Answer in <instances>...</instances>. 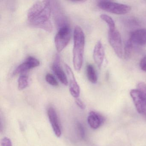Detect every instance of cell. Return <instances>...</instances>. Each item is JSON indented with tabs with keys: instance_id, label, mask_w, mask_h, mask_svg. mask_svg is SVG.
<instances>
[{
	"instance_id": "7a4b0ae2",
	"label": "cell",
	"mask_w": 146,
	"mask_h": 146,
	"mask_svg": "<svg viewBox=\"0 0 146 146\" xmlns=\"http://www.w3.org/2000/svg\"><path fill=\"white\" fill-rule=\"evenodd\" d=\"M73 64L74 69L79 72L82 68L84 59L85 35L81 27H75L73 33Z\"/></svg>"
},
{
	"instance_id": "e0dca14e",
	"label": "cell",
	"mask_w": 146,
	"mask_h": 146,
	"mask_svg": "<svg viewBox=\"0 0 146 146\" xmlns=\"http://www.w3.org/2000/svg\"><path fill=\"white\" fill-rule=\"evenodd\" d=\"M100 18L102 20L105 21L108 25L109 31H113L116 29L115 23L111 17L108 15L102 14L101 15Z\"/></svg>"
},
{
	"instance_id": "5b68a950",
	"label": "cell",
	"mask_w": 146,
	"mask_h": 146,
	"mask_svg": "<svg viewBox=\"0 0 146 146\" xmlns=\"http://www.w3.org/2000/svg\"><path fill=\"white\" fill-rule=\"evenodd\" d=\"M130 94L137 112L146 117V96L138 89L132 90Z\"/></svg>"
},
{
	"instance_id": "4fadbf2b",
	"label": "cell",
	"mask_w": 146,
	"mask_h": 146,
	"mask_svg": "<svg viewBox=\"0 0 146 146\" xmlns=\"http://www.w3.org/2000/svg\"><path fill=\"white\" fill-rule=\"evenodd\" d=\"M130 40L134 45H142L146 44V29L137 30L131 32Z\"/></svg>"
},
{
	"instance_id": "5bb4252c",
	"label": "cell",
	"mask_w": 146,
	"mask_h": 146,
	"mask_svg": "<svg viewBox=\"0 0 146 146\" xmlns=\"http://www.w3.org/2000/svg\"><path fill=\"white\" fill-rule=\"evenodd\" d=\"M104 121L102 116L94 111H91L89 114L88 122L90 126L92 129H98Z\"/></svg>"
},
{
	"instance_id": "ffe728a7",
	"label": "cell",
	"mask_w": 146,
	"mask_h": 146,
	"mask_svg": "<svg viewBox=\"0 0 146 146\" xmlns=\"http://www.w3.org/2000/svg\"><path fill=\"white\" fill-rule=\"evenodd\" d=\"M77 127L78 131L79 133V135L81 137V138H84L85 137V131L83 125L80 123H78L77 124Z\"/></svg>"
},
{
	"instance_id": "8992f818",
	"label": "cell",
	"mask_w": 146,
	"mask_h": 146,
	"mask_svg": "<svg viewBox=\"0 0 146 146\" xmlns=\"http://www.w3.org/2000/svg\"><path fill=\"white\" fill-rule=\"evenodd\" d=\"M108 41L117 56L121 58L123 55L122 39L118 31L115 29L113 31H108Z\"/></svg>"
},
{
	"instance_id": "52a82bcc",
	"label": "cell",
	"mask_w": 146,
	"mask_h": 146,
	"mask_svg": "<svg viewBox=\"0 0 146 146\" xmlns=\"http://www.w3.org/2000/svg\"><path fill=\"white\" fill-rule=\"evenodd\" d=\"M40 65V62L38 60L32 56H29L27 58L26 60L19 65L13 71V75L16 76L18 74L28 73V71L31 69L37 67Z\"/></svg>"
},
{
	"instance_id": "ba28073f",
	"label": "cell",
	"mask_w": 146,
	"mask_h": 146,
	"mask_svg": "<svg viewBox=\"0 0 146 146\" xmlns=\"http://www.w3.org/2000/svg\"><path fill=\"white\" fill-rule=\"evenodd\" d=\"M65 67L67 74V78L69 80L70 93L74 98L76 99L78 98L80 94V89L79 85L76 82L71 68L66 64H65Z\"/></svg>"
},
{
	"instance_id": "8fae6325",
	"label": "cell",
	"mask_w": 146,
	"mask_h": 146,
	"mask_svg": "<svg viewBox=\"0 0 146 146\" xmlns=\"http://www.w3.org/2000/svg\"><path fill=\"white\" fill-rule=\"evenodd\" d=\"M48 115L54 134L56 136L60 137L61 135V128L59 123L57 113L53 108L52 107L49 108L48 110Z\"/></svg>"
},
{
	"instance_id": "d6986e66",
	"label": "cell",
	"mask_w": 146,
	"mask_h": 146,
	"mask_svg": "<svg viewBox=\"0 0 146 146\" xmlns=\"http://www.w3.org/2000/svg\"><path fill=\"white\" fill-rule=\"evenodd\" d=\"M46 80L50 85L53 86H58V81L54 76L50 73H48L46 76Z\"/></svg>"
},
{
	"instance_id": "7c38bea8",
	"label": "cell",
	"mask_w": 146,
	"mask_h": 146,
	"mask_svg": "<svg viewBox=\"0 0 146 146\" xmlns=\"http://www.w3.org/2000/svg\"><path fill=\"white\" fill-rule=\"evenodd\" d=\"M105 51L101 41H98L94 47L93 57L95 62L99 68H100L104 61Z\"/></svg>"
},
{
	"instance_id": "603a6c76",
	"label": "cell",
	"mask_w": 146,
	"mask_h": 146,
	"mask_svg": "<svg viewBox=\"0 0 146 146\" xmlns=\"http://www.w3.org/2000/svg\"><path fill=\"white\" fill-rule=\"evenodd\" d=\"M140 66L141 70L146 72V55L140 61Z\"/></svg>"
},
{
	"instance_id": "9a60e30c",
	"label": "cell",
	"mask_w": 146,
	"mask_h": 146,
	"mask_svg": "<svg viewBox=\"0 0 146 146\" xmlns=\"http://www.w3.org/2000/svg\"><path fill=\"white\" fill-rule=\"evenodd\" d=\"M87 77L90 82L93 84L97 82V76L94 66L90 64L87 65L86 67Z\"/></svg>"
},
{
	"instance_id": "2e32d148",
	"label": "cell",
	"mask_w": 146,
	"mask_h": 146,
	"mask_svg": "<svg viewBox=\"0 0 146 146\" xmlns=\"http://www.w3.org/2000/svg\"><path fill=\"white\" fill-rule=\"evenodd\" d=\"M28 73L21 74L19 76L18 81V88L19 90H23L26 88L29 84V78Z\"/></svg>"
},
{
	"instance_id": "cb8c5ba5",
	"label": "cell",
	"mask_w": 146,
	"mask_h": 146,
	"mask_svg": "<svg viewBox=\"0 0 146 146\" xmlns=\"http://www.w3.org/2000/svg\"><path fill=\"white\" fill-rule=\"evenodd\" d=\"M76 104L77 105L78 107L80 108L81 109H84L85 108V106L82 101L78 98H76L75 100Z\"/></svg>"
},
{
	"instance_id": "44dd1931",
	"label": "cell",
	"mask_w": 146,
	"mask_h": 146,
	"mask_svg": "<svg viewBox=\"0 0 146 146\" xmlns=\"http://www.w3.org/2000/svg\"><path fill=\"white\" fill-rule=\"evenodd\" d=\"M138 90H140L146 97V85L143 82H140L138 83L137 86Z\"/></svg>"
},
{
	"instance_id": "ac0fdd59",
	"label": "cell",
	"mask_w": 146,
	"mask_h": 146,
	"mask_svg": "<svg viewBox=\"0 0 146 146\" xmlns=\"http://www.w3.org/2000/svg\"><path fill=\"white\" fill-rule=\"evenodd\" d=\"M134 44L129 39L126 42L124 48V57L126 59H129L131 56Z\"/></svg>"
},
{
	"instance_id": "6da1fadb",
	"label": "cell",
	"mask_w": 146,
	"mask_h": 146,
	"mask_svg": "<svg viewBox=\"0 0 146 146\" xmlns=\"http://www.w3.org/2000/svg\"><path fill=\"white\" fill-rule=\"evenodd\" d=\"M52 12L51 1H36L30 8L27 13L30 24L33 27L42 29L47 32H52L53 26L50 20Z\"/></svg>"
},
{
	"instance_id": "7402d4cb",
	"label": "cell",
	"mask_w": 146,
	"mask_h": 146,
	"mask_svg": "<svg viewBox=\"0 0 146 146\" xmlns=\"http://www.w3.org/2000/svg\"><path fill=\"white\" fill-rule=\"evenodd\" d=\"M1 146H12L11 141L7 137H4L1 140Z\"/></svg>"
},
{
	"instance_id": "30bf717a",
	"label": "cell",
	"mask_w": 146,
	"mask_h": 146,
	"mask_svg": "<svg viewBox=\"0 0 146 146\" xmlns=\"http://www.w3.org/2000/svg\"><path fill=\"white\" fill-rule=\"evenodd\" d=\"M52 70L59 81L63 84L66 86L68 85V78L60 66V57L59 55H57L55 57L52 65Z\"/></svg>"
},
{
	"instance_id": "9c48e42d",
	"label": "cell",
	"mask_w": 146,
	"mask_h": 146,
	"mask_svg": "<svg viewBox=\"0 0 146 146\" xmlns=\"http://www.w3.org/2000/svg\"><path fill=\"white\" fill-rule=\"evenodd\" d=\"M52 11L53 12L54 21L58 29L63 27L69 26L66 18L64 15L61 8L56 3V1H52Z\"/></svg>"
},
{
	"instance_id": "3957f363",
	"label": "cell",
	"mask_w": 146,
	"mask_h": 146,
	"mask_svg": "<svg viewBox=\"0 0 146 146\" xmlns=\"http://www.w3.org/2000/svg\"><path fill=\"white\" fill-rule=\"evenodd\" d=\"M98 6L102 10L117 15H125L130 11L131 8L127 5L109 1H99Z\"/></svg>"
},
{
	"instance_id": "277c9868",
	"label": "cell",
	"mask_w": 146,
	"mask_h": 146,
	"mask_svg": "<svg viewBox=\"0 0 146 146\" xmlns=\"http://www.w3.org/2000/svg\"><path fill=\"white\" fill-rule=\"evenodd\" d=\"M71 38V31L69 26L58 29L54 37V43L57 51H63L67 46Z\"/></svg>"
}]
</instances>
